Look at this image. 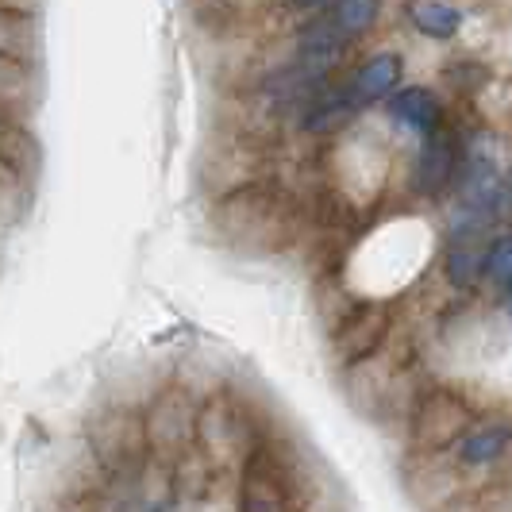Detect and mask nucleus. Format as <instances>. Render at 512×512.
<instances>
[{
    "mask_svg": "<svg viewBox=\"0 0 512 512\" xmlns=\"http://www.w3.org/2000/svg\"><path fill=\"white\" fill-rule=\"evenodd\" d=\"M197 420H201V401L193 389L181 382H166L151 393L143 405V428H147V451L154 462L174 466L178 459L197 451Z\"/></svg>",
    "mask_w": 512,
    "mask_h": 512,
    "instance_id": "nucleus-1",
    "label": "nucleus"
},
{
    "mask_svg": "<svg viewBox=\"0 0 512 512\" xmlns=\"http://www.w3.org/2000/svg\"><path fill=\"white\" fill-rule=\"evenodd\" d=\"M474 424V416L466 409V401L436 389L428 397H420V405L412 412V436L420 451H443V447H455L459 436Z\"/></svg>",
    "mask_w": 512,
    "mask_h": 512,
    "instance_id": "nucleus-2",
    "label": "nucleus"
},
{
    "mask_svg": "<svg viewBox=\"0 0 512 512\" xmlns=\"http://www.w3.org/2000/svg\"><path fill=\"white\" fill-rule=\"evenodd\" d=\"M235 512H289V489H285L282 470L266 459V451H251L243 478H239V497Z\"/></svg>",
    "mask_w": 512,
    "mask_h": 512,
    "instance_id": "nucleus-3",
    "label": "nucleus"
},
{
    "mask_svg": "<svg viewBox=\"0 0 512 512\" xmlns=\"http://www.w3.org/2000/svg\"><path fill=\"white\" fill-rule=\"evenodd\" d=\"M459 170H462V158L455 139L443 135V131H432V135H424L420 158L412 166V189L420 197H439V193H447L455 185Z\"/></svg>",
    "mask_w": 512,
    "mask_h": 512,
    "instance_id": "nucleus-4",
    "label": "nucleus"
},
{
    "mask_svg": "<svg viewBox=\"0 0 512 512\" xmlns=\"http://www.w3.org/2000/svg\"><path fill=\"white\" fill-rule=\"evenodd\" d=\"M385 328H389V312L378 305H362L355 308V316L343 320V328L335 332V351L347 366H359V362L374 359V351L382 347Z\"/></svg>",
    "mask_w": 512,
    "mask_h": 512,
    "instance_id": "nucleus-5",
    "label": "nucleus"
},
{
    "mask_svg": "<svg viewBox=\"0 0 512 512\" xmlns=\"http://www.w3.org/2000/svg\"><path fill=\"white\" fill-rule=\"evenodd\" d=\"M451 451H455L462 470H486V466L501 462L512 451V424H505V420L470 424Z\"/></svg>",
    "mask_w": 512,
    "mask_h": 512,
    "instance_id": "nucleus-6",
    "label": "nucleus"
},
{
    "mask_svg": "<svg viewBox=\"0 0 512 512\" xmlns=\"http://www.w3.org/2000/svg\"><path fill=\"white\" fill-rule=\"evenodd\" d=\"M247 443V424L243 416H235L228 405H201V420H197V447L205 459H228L239 455Z\"/></svg>",
    "mask_w": 512,
    "mask_h": 512,
    "instance_id": "nucleus-7",
    "label": "nucleus"
},
{
    "mask_svg": "<svg viewBox=\"0 0 512 512\" xmlns=\"http://www.w3.org/2000/svg\"><path fill=\"white\" fill-rule=\"evenodd\" d=\"M389 116L412 135H432V131H439L443 108H439V101L428 89L409 85V89H393L389 93Z\"/></svg>",
    "mask_w": 512,
    "mask_h": 512,
    "instance_id": "nucleus-8",
    "label": "nucleus"
},
{
    "mask_svg": "<svg viewBox=\"0 0 512 512\" xmlns=\"http://www.w3.org/2000/svg\"><path fill=\"white\" fill-rule=\"evenodd\" d=\"M355 108H359V97L351 93V85H343V89H316L308 97L301 124H305V131H335L355 116Z\"/></svg>",
    "mask_w": 512,
    "mask_h": 512,
    "instance_id": "nucleus-9",
    "label": "nucleus"
},
{
    "mask_svg": "<svg viewBox=\"0 0 512 512\" xmlns=\"http://www.w3.org/2000/svg\"><path fill=\"white\" fill-rule=\"evenodd\" d=\"M397 81H401V54L378 51L359 66V74L351 81V93L359 97V104L382 101V97H389L397 89Z\"/></svg>",
    "mask_w": 512,
    "mask_h": 512,
    "instance_id": "nucleus-10",
    "label": "nucleus"
},
{
    "mask_svg": "<svg viewBox=\"0 0 512 512\" xmlns=\"http://www.w3.org/2000/svg\"><path fill=\"white\" fill-rule=\"evenodd\" d=\"M412 24L420 27L424 35H432V39H451L455 31H459V8L455 4H447V0H412L409 8Z\"/></svg>",
    "mask_w": 512,
    "mask_h": 512,
    "instance_id": "nucleus-11",
    "label": "nucleus"
},
{
    "mask_svg": "<svg viewBox=\"0 0 512 512\" xmlns=\"http://www.w3.org/2000/svg\"><path fill=\"white\" fill-rule=\"evenodd\" d=\"M447 278L459 289H470L482 278V251H478V243L470 235H455V247L447 255Z\"/></svg>",
    "mask_w": 512,
    "mask_h": 512,
    "instance_id": "nucleus-12",
    "label": "nucleus"
},
{
    "mask_svg": "<svg viewBox=\"0 0 512 512\" xmlns=\"http://www.w3.org/2000/svg\"><path fill=\"white\" fill-rule=\"evenodd\" d=\"M482 278L512 293V231H501L497 239H489V247L482 251Z\"/></svg>",
    "mask_w": 512,
    "mask_h": 512,
    "instance_id": "nucleus-13",
    "label": "nucleus"
},
{
    "mask_svg": "<svg viewBox=\"0 0 512 512\" xmlns=\"http://www.w3.org/2000/svg\"><path fill=\"white\" fill-rule=\"evenodd\" d=\"M378 12H382V0H335L332 8H328V16H332L335 24L343 27L351 39L362 35V31H370L374 20H378Z\"/></svg>",
    "mask_w": 512,
    "mask_h": 512,
    "instance_id": "nucleus-14",
    "label": "nucleus"
},
{
    "mask_svg": "<svg viewBox=\"0 0 512 512\" xmlns=\"http://www.w3.org/2000/svg\"><path fill=\"white\" fill-rule=\"evenodd\" d=\"M24 43H27V20H24V12L0 8V54L20 51Z\"/></svg>",
    "mask_w": 512,
    "mask_h": 512,
    "instance_id": "nucleus-15",
    "label": "nucleus"
},
{
    "mask_svg": "<svg viewBox=\"0 0 512 512\" xmlns=\"http://www.w3.org/2000/svg\"><path fill=\"white\" fill-rule=\"evenodd\" d=\"M285 4H293V8H312V4H320V0H285Z\"/></svg>",
    "mask_w": 512,
    "mask_h": 512,
    "instance_id": "nucleus-16",
    "label": "nucleus"
},
{
    "mask_svg": "<svg viewBox=\"0 0 512 512\" xmlns=\"http://www.w3.org/2000/svg\"><path fill=\"white\" fill-rule=\"evenodd\" d=\"M8 77H12V74H8V66H0V85H4V81H8Z\"/></svg>",
    "mask_w": 512,
    "mask_h": 512,
    "instance_id": "nucleus-17",
    "label": "nucleus"
},
{
    "mask_svg": "<svg viewBox=\"0 0 512 512\" xmlns=\"http://www.w3.org/2000/svg\"><path fill=\"white\" fill-rule=\"evenodd\" d=\"M505 312H509V320H512V293H509V301H505Z\"/></svg>",
    "mask_w": 512,
    "mask_h": 512,
    "instance_id": "nucleus-18",
    "label": "nucleus"
}]
</instances>
